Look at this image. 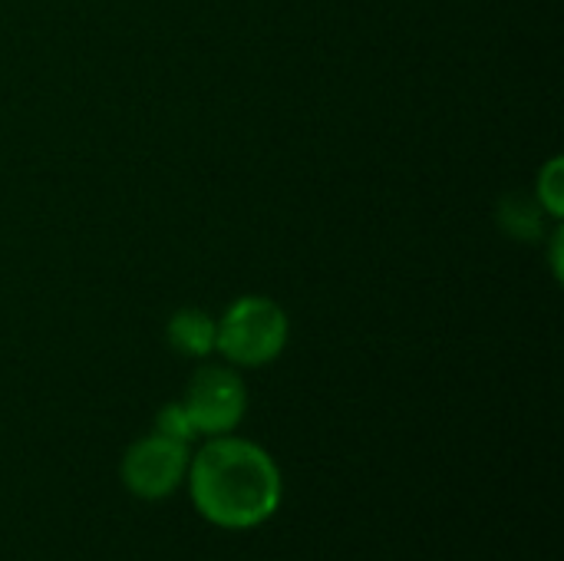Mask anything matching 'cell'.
Masks as SVG:
<instances>
[{
	"mask_svg": "<svg viewBox=\"0 0 564 561\" xmlns=\"http://www.w3.org/2000/svg\"><path fill=\"white\" fill-rule=\"evenodd\" d=\"M288 334L291 324L278 301L245 294L221 314L215 350L235 367H264L284 354Z\"/></svg>",
	"mask_w": 564,
	"mask_h": 561,
	"instance_id": "2",
	"label": "cell"
},
{
	"mask_svg": "<svg viewBox=\"0 0 564 561\" xmlns=\"http://www.w3.org/2000/svg\"><path fill=\"white\" fill-rule=\"evenodd\" d=\"M562 159H549V165L539 172V205L552 215V218H562Z\"/></svg>",
	"mask_w": 564,
	"mask_h": 561,
	"instance_id": "7",
	"label": "cell"
},
{
	"mask_svg": "<svg viewBox=\"0 0 564 561\" xmlns=\"http://www.w3.org/2000/svg\"><path fill=\"white\" fill-rule=\"evenodd\" d=\"M202 436L231 433L248 410V387L235 367H202L178 400Z\"/></svg>",
	"mask_w": 564,
	"mask_h": 561,
	"instance_id": "3",
	"label": "cell"
},
{
	"mask_svg": "<svg viewBox=\"0 0 564 561\" xmlns=\"http://www.w3.org/2000/svg\"><path fill=\"white\" fill-rule=\"evenodd\" d=\"M188 443L169 440L162 433L142 436L122 456V483L135 499L159 503L182 486V479L188 476Z\"/></svg>",
	"mask_w": 564,
	"mask_h": 561,
	"instance_id": "4",
	"label": "cell"
},
{
	"mask_svg": "<svg viewBox=\"0 0 564 561\" xmlns=\"http://www.w3.org/2000/svg\"><path fill=\"white\" fill-rule=\"evenodd\" d=\"M218 321L202 308H182L169 321V344L185 357H208L215 350Z\"/></svg>",
	"mask_w": 564,
	"mask_h": 561,
	"instance_id": "5",
	"label": "cell"
},
{
	"mask_svg": "<svg viewBox=\"0 0 564 561\" xmlns=\"http://www.w3.org/2000/svg\"><path fill=\"white\" fill-rule=\"evenodd\" d=\"M152 433H162V436L178 440V443H192V440L198 436L182 403H165V407L159 410V417H155V430H152Z\"/></svg>",
	"mask_w": 564,
	"mask_h": 561,
	"instance_id": "8",
	"label": "cell"
},
{
	"mask_svg": "<svg viewBox=\"0 0 564 561\" xmlns=\"http://www.w3.org/2000/svg\"><path fill=\"white\" fill-rule=\"evenodd\" d=\"M188 493L202 519L218 529H258L281 509L284 479L274 456L241 436H212L188 460Z\"/></svg>",
	"mask_w": 564,
	"mask_h": 561,
	"instance_id": "1",
	"label": "cell"
},
{
	"mask_svg": "<svg viewBox=\"0 0 564 561\" xmlns=\"http://www.w3.org/2000/svg\"><path fill=\"white\" fill-rule=\"evenodd\" d=\"M542 205L539 202H529V198H506L502 208H499V222L509 235L522 238V241H532V238H542Z\"/></svg>",
	"mask_w": 564,
	"mask_h": 561,
	"instance_id": "6",
	"label": "cell"
}]
</instances>
